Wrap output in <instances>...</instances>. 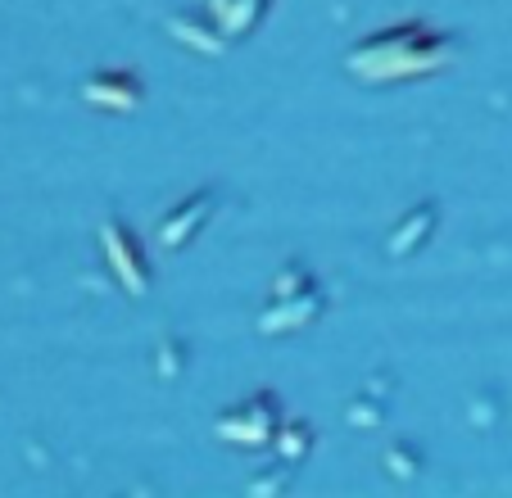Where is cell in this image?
I'll list each match as a JSON object with an SVG mask.
<instances>
[{"mask_svg": "<svg viewBox=\"0 0 512 498\" xmlns=\"http://www.w3.org/2000/svg\"><path fill=\"white\" fill-rule=\"evenodd\" d=\"M458 41L449 32H435L426 23H395V28L377 32L372 41L349 50V73L368 77V82H390V77H422L435 73Z\"/></svg>", "mask_w": 512, "mask_h": 498, "instance_id": "1", "label": "cell"}, {"mask_svg": "<svg viewBox=\"0 0 512 498\" xmlns=\"http://www.w3.org/2000/svg\"><path fill=\"white\" fill-rule=\"evenodd\" d=\"M277 426H281V408L272 390H259L254 399L236 403V408H227L218 417V435L232 444H263V440H272Z\"/></svg>", "mask_w": 512, "mask_h": 498, "instance_id": "2", "label": "cell"}, {"mask_svg": "<svg viewBox=\"0 0 512 498\" xmlns=\"http://www.w3.org/2000/svg\"><path fill=\"white\" fill-rule=\"evenodd\" d=\"M100 240H105V259H109V268L118 272V281H123L132 295H145V290H150V263H145V245L127 231V222L109 218L105 227H100Z\"/></svg>", "mask_w": 512, "mask_h": 498, "instance_id": "3", "label": "cell"}, {"mask_svg": "<svg viewBox=\"0 0 512 498\" xmlns=\"http://www.w3.org/2000/svg\"><path fill=\"white\" fill-rule=\"evenodd\" d=\"M213 200H218V195H213V191H200V195H195V200L177 204V209H173V213H168V218H164V227H159V240H164L168 249H182L186 240H191L195 231H200L204 222H209V213H213Z\"/></svg>", "mask_w": 512, "mask_h": 498, "instance_id": "4", "label": "cell"}, {"mask_svg": "<svg viewBox=\"0 0 512 498\" xmlns=\"http://www.w3.org/2000/svg\"><path fill=\"white\" fill-rule=\"evenodd\" d=\"M82 96L96 109H136L141 105V82L132 73H96L82 87Z\"/></svg>", "mask_w": 512, "mask_h": 498, "instance_id": "5", "label": "cell"}, {"mask_svg": "<svg viewBox=\"0 0 512 498\" xmlns=\"http://www.w3.org/2000/svg\"><path fill=\"white\" fill-rule=\"evenodd\" d=\"M268 0H209L213 28H223V37H245L254 23L263 19Z\"/></svg>", "mask_w": 512, "mask_h": 498, "instance_id": "6", "label": "cell"}, {"mask_svg": "<svg viewBox=\"0 0 512 498\" xmlns=\"http://www.w3.org/2000/svg\"><path fill=\"white\" fill-rule=\"evenodd\" d=\"M322 290L318 286H309V290H300V299L295 304H281V308H272L268 317L259 322V331H281V326H304V322H313V317L322 313Z\"/></svg>", "mask_w": 512, "mask_h": 498, "instance_id": "7", "label": "cell"}, {"mask_svg": "<svg viewBox=\"0 0 512 498\" xmlns=\"http://www.w3.org/2000/svg\"><path fill=\"white\" fill-rule=\"evenodd\" d=\"M431 231H435V204H417V209L408 213L395 231H390V245L386 249L395 254V259H399V254H413V249L422 245Z\"/></svg>", "mask_w": 512, "mask_h": 498, "instance_id": "8", "label": "cell"}, {"mask_svg": "<svg viewBox=\"0 0 512 498\" xmlns=\"http://www.w3.org/2000/svg\"><path fill=\"white\" fill-rule=\"evenodd\" d=\"M277 444H281V462H300L304 453H309V444H313V431H309V422H290V426H281V435H277Z\"/></svg>", "mask_w": 512, "mask_h": 498, "instance_id": "9", "label": "cell"}, {"mask_svg": "<svg viewBox=\"0 0 512 498\" xmlns=\"http://www.w3.org/2000/svg\"><path fill=\"white\" fill-rule=\"evenodd\" d=\"M386 458H390V471H395V476H413V471H417L413 449H399V444H395V449H390Z\"/></svg>", "mask_w": 512, "mask_h": 498, "instance_id": "10", "label": "cell"}]
</instances>
